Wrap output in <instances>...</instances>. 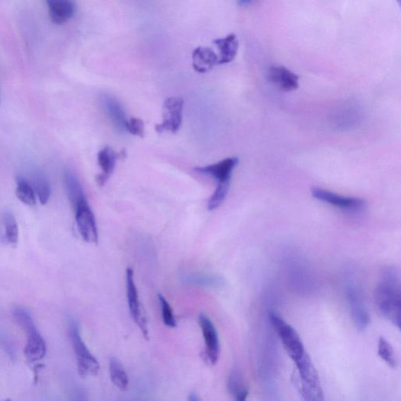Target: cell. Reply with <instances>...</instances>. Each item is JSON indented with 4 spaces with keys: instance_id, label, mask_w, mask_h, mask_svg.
<instances>
[{
    "instance_id": "cell-26",
    "label": "cell",
    "mask_w": 401,
    "mask_h": 401,
    "mask_svg": "<svg viewBox=\"0 0 401 401\" xmlns=\"http://www.w3.org/2000/svg\"><path fill=\"white\" fill-rule=\"evenodd\" d=\"M231 182L219 183L212 196L210 197L208 203V210L210 211L215 210L221 206L228 196Z\"/></svg>"
},
{
    "instance_id": "cell-3",
    "label": "cell",
    "mask_w": 401,
    "mask_h": 401,
    "mask_svg": "<svg viewBox=\"0 0 401 401\" xmlns=\"http://www.w3.org/2000/svg\"><path fill=\"white\" fill-rule=\"evenodd\" d=\"M271 325L275 329V333L279 337L282 344L294 363H297L309 355L305 347L302 344L298 333L296 329L291 326L288 323L283 320L279 315L276 313H270L269 315Z\"/></svg>"
},
{
    "instance_id": "cell-25",
    "label": "cell",
    "mask_w": 401,
    "mask_h": 401,
    "mask_svg": "<svg viewBox=\"0 0 401 401\" xmlns=\"http://www.w3.org/2000/svg\"><path fill=\"white\" fill-rule=\"evenodd\" d=\"M378 354L381 359H383L386 363L391 367L395 368L398 366V360L394 354V351L391 345L384 337H381L379 341Z\"/></svg>"
},
{
    "instance_id": "cell-29",
    "label": "cell",
    "mask_w": 401,
    "mask_h": 401,
    "mask_svg": "<svg viewBox=\"0 0 401 401\" xmlns=\"http://www.w3.org/2000/svg\"><path fill=\"white\" fill-rule=\"evenodd\" d=\"M254 2V0H238V5L240 6H248Z\"/></svg>"
},
{
    "instance_id": "cell-20",
    "label": "cell",
    "mask_w": 401,
    "mask_h": 401,
    "mask_svg": "<svg viewBox=\"0 0 401 401\" xmlns=\"http://www.w3.org/2000/svg\"><path fill=\"white\" fill-rule=\"evenodd\" d=\"M186 283L203 288H221L224 286V277L217 275L192 274L185 276Z\"/></svg>"
},
{
    "instance_id": "cell-21",
    "label": "cell",
    "mask_w": 401,
    "mask_h": 401,
    "mask_svg": "<svg viewBox=\"0 0 401 401\" xmlns=\"http://www.w3.org/2000/svg\"><path fill=\"white\" fill-rule=\"evenodd\" d=\"M109 372L112 384L119 390L124 391L127 390L129 386L128 374L124 366L121 362L115 358H112L109 361Z\"/></svg>"
},
{
    "instance_id": "cell-31",
    "label": "cell",
    "mask_w": 401,
    "mask_h": 401,
    "mask_svg": "<svg viewBox=\"0 0 401 401\" xmlns=\"http://www.w3.org/2000/svg\"><path fill=\"white\" fill-rule=\"evenodd\" d=\"M398 1H400V0H398Z\"/></svg>"
},
{
    "instance_id": "cell-10",
    "label": "cell",
    "mask_w": 401,
    "mask_h": 401,
    "mask_svg": "<svg viewBox=\"0 0 401 401\" xmlns=\"http://www.w3.org/2000/svg\"><path fill=\"white\" fill-rule=\"evenodd\" d=\"M126 157L125 150L118 153L112 147H103L98 154V163L102 172L96 177V183L101 187L105 185L112 177L117 161Z\"/></svg>"
},
{
    "instance_id": "cell-13",
    "label": "cell",
    "mask_w": 401,
    "mask_h": 401,
    "mask_svg": "<svg viewBox=\"0 0 401 401\" xmlns=\"http://www.w3.org/2000/svg\"><path fill=\"white\" fill-rule=\"evenodd\" d=\"M238 163V158L231 157L221 160L215 164L196 167L195 170L198 173L214 178L218 184L231 182L232 173Z\"/></svg>"
},
{
    "instance_id": "cell-22",
    "label": "cell",
    "mask_w": 401,
    "mask_h": 401,
    "mask_svg": "<svg viewBox=\"0 0 401 401\" xmlns=\"http://www.w3.org/2000/svg\"><path fill=\"white\" fill-rule=\"evenodd\" d=\"M16 196L24 205L34 206L36 204L35 190L24 178L19 177L17 180Z\"/></svg>"
},
{
    "instance_id": "cell-4",
    "label": "cell",
    "mask_w": 401,
    "mask_h": 401,
    "mask_svg": "<svg viewBox=\"0 0 401 401\" xmlns=\"http://www.w3.org/2000/svg\"><path fill=\"white\" fill-rule=\"evenodd\" d=\"M69 334L80 376L82 378L96 377L100 371L99 362L82 340L80 326L74 320L70 321Z\"/></svg>"
},
{
    "instance_id": "cell-5",
    "label": "cell",
    "mask_w": 401,
    "mask_h": 401,
    "mask_svg": "<svg viewBox=\"0 0 401 401\" xmlns=\"http://www.w3.org/2000/svg\"><path fill=\"white\" fill-rule=\"evenodd\" d=\"M184 101L177 96L168 98L163 103V122L155 126L159 134L164 132L176 133L178 132L183 120Z\"/></svg>"
},
{
    "instance_id": "cell-8",
    "label": "cell",
    "mask_w": 401,
    "mask_h": 401,
    "mask_svg": "<svg viewBox=\"0 0 401 401\" xmlns=\"http://www.w3.org/2000/svg\"><path fill=\"white\" fill-rule=\"evenodd\" d=\"M126 296L129 312L133 321L138 326L144 335L145 340H150L147 321L140 307L139 294L134 280V273L132 268H127L126 272Z\"/></svg>"
},
{
    "instance_id": "cell-30",
    "label": "cell",
    "mask_w": 401,
    "mask_h": 401,
    "mask_svg": "<svg viewBox=\"0 0 401 401\" xmlns=\"http://www.w3.org/2000/svg\"><path fill=\"white\" fill-rule=\"evenodd\" d=\"M200 400V399H199V398H198V394H196V393H191L190 394L189 400H191V401H198V400Z\"/></svg>"
},
{
    "instance_id": "cell-27",
    "label": "cell",
    "mask_w": 401,
    "mask_h": 401,
    "mask_svg": "<svg viewBox=\"0 0 401 401\" xmlns=\"http://www.w3.org/2000/svg\"><path fill=\"white\" fill-rule=\"evenodd\" d=\"M158 299L161 309V316H163L164 325L171 328H176L177 326L176 316L170 304L161 294L158 295Z\"/></svg>"
},
{
    "instance_id": "cell-18",
    "label": "cell",
    "mask_w": 401,
    "mask_h": 401,
    "mask_svg": "<svg viewBox=\"0 0 401 401\" xmlns=\"http://www.w3.org/2000/svg\"><path fill=\"white\" fill-rule=\"evenodd\" d=\"M228 387L231 396L236 400L245 401L247 399L249 394V388L245 384L242 372L238 368L231 372Z\"/></svg>"
},
{
    "instance_id": "cell-16",
    "label": "cell",
    "mask_w": 401,
    "mask_h": 401,
    "mask_svg": "<svg viewBox=\"0 0 401 401\" xmlns=\"http://www.w3.org/2000/svg\"><path fill=\"white\" fill-rule=\"evenodd\" d=\"M219 57L210 48L198 47L192 53V67L196 72L203 74L217 66Z\"/></svg>"
},
{
    "instance_id": "cell-12",
    "label": "cell",
    "mask_w": 401,
    "mask_h": 401,
    "mask_svg": "<svg viewBox=\"0 0 401 401\" xmlns=\"http://www.w3.org/2000/svg\"><path fill=\"white\" fill-rule=\"evenodd\" d=\"M268 78L274 86L282 92H293L299 87V75L282 66H271L268 69Z\"/></svg>"
},
{
    "instance_id": "cell-19",
    "label": "cell",
    "mask_w": 401,
    "mask_h": 401,
    "mask_svg": "<svg viewBox=\"0 0 401 401\" xmlns=\"http://www.w3.org/2000/svg\"><path fill=\"white\" fill-rule=\"evenodd\" d=\"M68 197L73 208L87 200L79 179L72 172H67L64 176Z\"/></svg>"
},
{
    "instance_id": "cell-9",
    "label": "cell",
    "mask_w": 401,
    "mask_h": 401,
    "mask_svg": "<svg viewBox=\"0 0 401 401\" xmlns=\"http://www.w3.org/2000/svg\"><path fill=\"white\" fill-rule=\"evenodd\" d=\"M312 196L323 203L335 207L342 211L358 212L365 209L366 203L364 199L353 197H345L337 194L314 187L312 190Z\"/></svg>"
},
{
    "instance_id": "cell-28",
    "label": "cell",
    "mask_w": 401,
    "mask_h": 401,
    "mask_svg": "<svg viewBox=\"0 0 401 401\" xmlns=\"http://www.w3.org/2000/svg\"><path fill=\"white\" fill-rule=\"evenodd\" d=\"M126 132L138 136L140 138H144L145 136V124L144 121L138 118L132 117L127 121Z\"/></svg>"
},
{
    "instance_id": "cell-15",
    "label": "cell",
    "mask_w": 401,
    "mask_h": 401,
    "mask_svg": "<svg viewBox=\"0 0 401 401\" xmlns=\"http://www.w3.org/2000/svg\"><path fill=\"white\" fill-rule=\"evenodd\" d=\"M101 105L108 117L118 131L126 132L127 118L124 108L113 96L103 94L101 98Z\"/></svg>"
},
{
    "instance_id": "cell-14",
    "label": "cell",
    "mask_w": 401,
    "mask_h": 401,
    "mask_svg": "<svg viewBox=\"0 0 401 401\" xmlns=\"http://www.w3.org/2000/svg\"><path fill=\"white\" fill-rule=\"evenodd\" d=\"M48 5L50 18L55 24L61 25L68 22L76 11L74 0H45Z\"/></svg>"
},
{
    "instance_id": "cell-1",
    "label": "cell",
    "mask_w": 401,
    "mask_h": 401,
    "mask_svg": "<svg viewBox=\"0 0 401 401\" xmlns=\"http://www.w3.org/2000/svg\"><path fill=\"white\" fill-rule=\"evenodd\" d=\"M379 312L393 326L400 327V280L396 269L387 268L374 291Z\"/></svg>"
},
{
    "instance_id": "cell-24",
    "label": "cell",
    "mask_w": 401,
    "mask_h": 401,
    "mask_svg": "<svg viewBox=\"0 0 401 401\" xmlns=\"http://www.w3.org/2000/svg\"><path fill=\"white\" fill-rule=\"evenodd\" d=\"M34 186L38 200L42 205H46L51 196V187L48 180L43 174H37Z\"/></svg>"
},
{
    "instance_id": "cell-11",
    "label": "cell",
    "mask_w": 401,
    "mask_h": 401,
    "mask_svg": "<svg viewBox=\"0 0 401 401\" xmlns=\"http://www.w3.org/2000/svg\"><path fill=\"white\" fill-rule=\"evenodd\" d=\"M347 300L356 327L365 330L370 326V316L357 288L352 286L348 288Z\"/></svg>"
},
{
    "instance_id": "cell-7",
    "label": "cell",
    "mask_w": 401,
    "mask_h": 401,
    "mask_svg": "<svg viewBox=\"0 0 401 401\" xmlns=\"http://www.w3.org/2000/svg\"><path fill=\"white\" fill-rule=\"evenodd\" d=\"M78 230L83 240L89 244L99 243V230L94 212L87 200L73 208Z\"/></svg>"
},
{
    "instance_id": "cell-2",
    "label": "cell",
    "mask_w": 401,
    "mask_h": 401,
    "mask_svg": "<svg viewBox=\"0 0 401 401\" xmlns=\"http://www.w3.org/2000/svg\"><path fill=\"white\" fill-rule=\"evenodd\" d=\"M13 316L27 335L24 355L29 364H36L46 357V342L38 331L34 318L27 309L18 307L13 312Z\"/></svg>"
},
{
    "instance_id": "cell-17",
    "label": "cell",
    "mask_w": 401,
    "mask_h": 401,
    "mask_svg": "<svg viewBox=\"0 0 401 401\" xmlns=\"http://www.w3.org/2000/svg\"><path fill=\"white\" fill-rule=\"evenodd\" d=\"M214 43L219 52L218 64H229L235 59L239 48L237 36L229 34L224 38H217Z\"/></svg>"
},
{
    "instance_id": "cell-23",
    "label": "cell",
    "mask_w": 401,
    "mask_h": 401,
    "mask_svg": "<svg viewBox=\"0 0 401 401\" xmlns=\"http://www.w3.org/2000/svg\"><path fill=\"white\" fill-rule=\"evenodd\" d=\"M5 236L6 241L13 247H16L18 243V226L16 219L10 212H6L3 217Z\"/></svg>"
},
{
    "instance_id": "cell-6",
    "label": "cell",
    "mask_w": 401,
    "mask_h": 401,
    "mask_svg": "<svg viewBox=\"0 0 401 401\" xmlns=\"http://www.w3.org/2000/svg\"><path fill=\"white\" fill-rule=\"evenodd\" d=\"M198 323L202 329L205 345L203 358L207 364L215 365L221 354V344L217 330L209 316L205 314L199 315Z\"/></svg>"
}]
</instances>
